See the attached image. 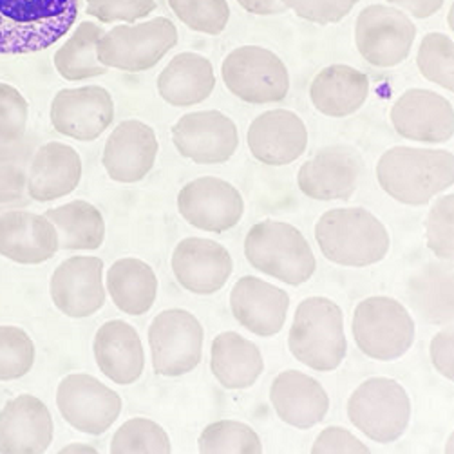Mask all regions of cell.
I'll list each match as a JSON object with an SVG mask.
<instances>
[{
  "instance_id": "48",
  "label": "cell",
  "mask_w": 454,
  "mask_h": 454,
  "mask_svg": "<svg viewBox=\"0 0 454 454\" xmlns=\"http://www.w3.org/2000/svg\"><path fill=\"white\" fill-rule=\"evenodd\" d=\"M386 3L415 19H429L442 10L445 0H386Z\"/></svg>"
},
{
  "instance_id": "45",
  "label": "cell",
  "mask_w": 454,
  "mask_h": 454,
  "mask_svg": "<svg viewBox=\"0 0 454 454\" xmlns=\"http://www.w3.org/2000/svg\"><path fill=\"white\" fill-rule=\"evenodd\" d=\"M313 454H333V452H342V454H368L372 452L370 447L358 440L351 431L339 427V426H332L326 427L319 433V436L315 438L311 450Z\"/></svg>"
},
{
  "instance_id": "20",
  "label": "cell",
  "mask_w": 454,
  "mask_h": 454,
  "mask_svg": "<svg viewBox=\"0 0 454 454\" xmlns=\"http://www.w3.org/2000/svg\"><path fill=\"white\" fill-rule=\"evenodd\" d=\"M160 153L154 129L142 120L120 121L104 147L102 163L116 184H138L153 170Z\"/></svg>"
},
{
  "instance_id": "12",
  "label": "cell",
  "mask_w": 454,
  "mask_h": 454,
  "mask_svg": "<svg viewBox=\"0 0 454 454\" xmlns=\"http://www.w3.org/2000/svg\"><path fill=\"white\" fill-rule=\"evenodd\" d=\"M57 407L74 431L100 436L120 419L123 400L97 377L73 373L64 377L57 387Z\"/></svg>"
},
{
  "instance_id": "18",
  "label": "cell",
  "mask_w": 454,
  "mask_h": 454,
  "mask_svg": "<svg viewBox=\"0 0 454 454\" xmlns=\"http://www.w3.org/2000/svg\"><path fill=\"white\" fill-rule=\"evenodd\" d=\"M391 125L400 138L419 144H447L454 136L452 102L429 89H407L391 107Z\"/></svg>"
},
{
  "instance_id": "27",
  "label": "cell",
  "mask_w": 454,
  "mask_h": 454,
  "mask_svg": "<svg viewBox=\"0 0 454 454\" xmlns=\"http://www.w3.org/2000/svg\"><path fill=\"white\" fill-rule=\"evenodd\" d=\"M97 366L106 379L118 386L138 382L145 372V349L140 333L125 321L102 325L93 340Z\"/></svg>"
},
{
  "instance_id": "41",
  "label": "cell",
  "mask_w": 454,
  "mask_h": 454,
  "mask_svg": "<svg viewBox=\"0 0 454 454\" xmlns=\"http://www.w3.org/2000/svg\"><path fill=\"white\" fill-rule=\"evenodd\" d=\"M85 12L100 24H134L149 17L156 8V0H85Z\"/></svg>"
},
{
  "instance_id": "19",
  "label": "cell",
  "mask_w": 454,
  "mask_h": 454,
  "mask_svg": "<svg viewBox=\"0 0 454 454\" xmlns=\"http://www.w3.org/2000/svg\"><path fill=\"white\" fill-rule=\"evenodd\" d=\"M177 285L194 295H214L234 274V259L221 243L207 238L181 239L170 257Z\"/></svg>"
},
{
  "instance_id": "11",
  "label": "cell",
  "mask_w": 454,
  "mask_h": 454,
  "mask_svg": "<svg viewBox=\"0 0 454 454\" xmlns=\"http://www.w3.org/2000/svg\"><path fill=\"white\" fill-rule=\"evenodd\" d=\"M417 26L411 17L389 4H372L355 20V45L370 66L391 69L411 55Z\"/></svg>"
},
{
  "instance_id": "49",
  "label": "cell",
  "mask_w": 454,
  "mask_h": 454,
  "mask_svg": "<svg viewBox=\"0 0 454 454\" xmlns=\"http://www.w3.org/2000/svg\"><path fill=\"white\" fill-rule=\"evenodd\" d=\"M236 3L252 15L259 17H271V15H283L288 10L281 0H236Z\"/></svg>"
},
{
  "instance_id": "35",
  "label": "cell",
  "mask_w": 454,
  "mask_h": 454,
  "mask_svg": "<svg viewBox=\"0 0 454 454\" xmlns=\"http://www.w3.org/2000/svg\"><path fill=\"white\" fill-rule=\"evenodd\" d=\"M109 450L113 454H168L172 442L158 422L134 417L116 429Z\"/></svg>"
},
{
  "instance_id": "15",
  "label": "cell",
  "mask_w": 454,
  "mask_h": 454,
  "mask_svg": "<svg viewBox=\"0 0 454 454\" xmlns=\"http://www.w3.org/2000/svg\"><path fill=\"white\" fill-rule=\"evenodd\" d=\"M364 174V158L349 145H328L299 167V191L315 201H346L353 198Z\"/></svg>"
},
{
  "instance_id": "7",
  "label": "cell",
  "mask_w": 454,
  "mask_h": 454,
  "mask_svg": "<svg viewBox=\"0 0 454 454\" xmlns=\"http://www.w3.org/2000/svg\"><path fill=\"white\" fill-rule=\"evenodd\" d=\"M348 419L370 440L387 445L400 440L411 422V398L395 379L372 377L348 398Z\"/></svg>"
},
{
  "instance_id": "24",
  "label": "cell",
  "mask_w": 454,
  "mask_h": 454,
  "mask_svg": "<svg viewBox=\"0 0 454 454\" xmlns=\"http://www.w3.org/2000/svg\"><path fill=\"white\" fill-rule=\"evenodd\" d=\"M60 250L55 224L43 214L15 208L0 214V255L24 266L53 259Z\"/></svg>"
},
{
  "instance_id": "39",
  "label": "cell",
  "mask_w": 454,
  "mask_h": 454,
  "mask_svg": "<svg viewBox=\"0 0 454 454\" xmlns=\"http://www.w3.org/2000/svg\"><path fill=\"white\" fill-rule=\"evenodd\" d=\"M167 3L181 22L203 35H221L231 20V6L226 0H167Z\"/></svg>"
},
{
  "instance_id": "32",
  "label": "cell",
  "mask_w": 454,
  "mask_h": 454,
  "mask_svg": "<svg viewBox=\"0 0 454 454\" xmlns=\"http://www.w3.org/2000/svg\"><path fill=\"white\" fill-rule=\"evenodd\" d=\"M407 301L422 321L452 325V261L427 262L407 281Z\"/></svg>"
},
{
  "instance_id": "33",
  "label": "cell",
  "mask_w": 454,
  "mask_h": 454,
  "mask_svg": "<svg viewBox=\"0 0 454 454\" xmlns=\"http://www.w3.org/2000/svg\"><path fill=\"white\" fill-rule=\"evenodd\" d=\"M43 215L55 224L60 250H98L106 243V219L93 203L85 200L48 208Z\"/></svg>"
},
{
  "instance_id": "5",
  "label": "cell",
  "mask_w": 454,
  "mask_h": 454,
  "mask_svg": "<svg viewBox=\"0 0 454 454\" xmlns=\"http://www.w3.org/2000/svg\"><path fill=\"white\" fill-rule=\"evenodd\" d=\"M245 257L261 274L288 286L308 283L317 271V259L304 234L276 219H262L252 226L245 238Z\"/></svg>"
},
{
  "instance_id": "44",
  "label": "cell",
  "mask_w": 454,
  "mask_h": 454,
  "mask_svg": "<svg viewBox=\"0 0 454 454\" xmlns=\"http://www.w3.org/2000/svg\"><path fill=\"white\" fill-rule=\"evenodd\" d=\"M29 203L27 168L19 165H0V214L26 208Z\"/></svg>"
},
{
  "instance_id": "40",
  "label": "cell",
  "mask_w": 454,
  "mask_h": 454,
  "mask_svg": "<svg viewBox=\"0 0 454 454\" xmlns=\"http://www.w3.org/2000/svg\"><path fill=\"white\" fill-rule=\"evenodd\" d=\"M426 243L431 254L440 261H452L454 257V196H436L426 221Z\"/></svg>"
},
{
  "instance_id": "30",
  "label": "cell",
  "mask_w": 454,
  "mask_h": 454,
  "mask_svg": "<svg viewBox=\"0 0 454 454\" xmlns=\"http://www.w3.org/2000/svg\"><path fill=\"white\" fill-rule=\"evenodd\" d=\"M210 372L232 391L252 387L264 373V358L257 344L236 332L219 333L210 346Z\"/></svg>"
},
{
  "instance_id": "38",
  "label": "cell",
  "mask_w": 454,
  "mask_h": 454,
  "mask_svg": "<svg viewBox=\"0 0 454 454\" xmlns=\"http://www.w3.org/2000/svg\"><path fill=\"white\" fill-rule=\"evenodd\" d=\"M35 358V342L26 330L0 326V382L24 379L33 370Z\"/></svg>"
},
{
  "instance_id": "37",
  "label": "cell",
  "mask_w": 454,
  "mask_h": 454,
  "mask_svg": "<svg viewBox=\"0 0 454 454\" xmlns=\"http://www.w3.org/2000/svg\"><path fill=\"white\" fill-rule=\"evenodd\" d=\"M417 67L420 74L442 89L454 90V42L445 33H427L420 40L417 53Z\"/></svg>"
},
{
  "instance_id": "36",
  "label": "cell",
  "mask_w": 454,
  "mask_h": 454,
  "mask_svg": "<svg viewBox=\"0 0 454 454\" xmlns=\"http://www.w3.org/2000/svg\"><path fill=\"white\" fill-rule=\"evenodd\" d=\"M198 450L205 454L215 452H239V454H261L262 442L259 434L247 424L238 420H219L208 424L200 438Z\"/></svg>"
},
{
  "instance_id": "13",
  "label": "cell",
  "mask_w": 454,
  "mask_h": 454,
  "mask_svg": "<svg viewBox=\"0 0 454 454\" xmlns=\"http://www.w3.org/2000/svg\"><path fill=\"white\" fill-rule=\"evenodd\" d=\"M177 212L198 231L224 234L241 223L245 200L231 181L217 176H201L181 187Z\"/></svg>"
},
{
  "instance_id": "9",
  "label": "cell",
  "mask_w": 454,
  "mask_h": 454,
  "mask_svg": "<svg viewBox=\"0 0 454 454\" xmlns=\"http://www.w3.org/2000/svg\"><path fill=\"white\" fill-rule=\"evenodd\" d=\"M223 83L245 104H279L290 93V73L279 55L261 45H239L221 64Z\"/></svg>"
},
{
  "instance_id": "3",
  "label": "cell",
  "mask_w": 454,
  "mask_h": 454,
  "mask_svg": "<svg viewBox=\"0 0 454 454\" xmlns=\"http://www.w3.org/2000/svg\"><path fill=\"white\" fill-rule=\"evenodd\" d=\"M80 0H0V55H31L64 38Z\"/></svg>"
},
{
  "instance_id": "8",
  "label": "cell",
  "mask_w": 454,
  "mask_h": 454,
  "mask_svg": "<svg viewBox=\"0 0 454 454\" xmlns=\"http://www.w3.org/2000/svg\"><path fill=\"white\" fill-rule=\"evenodd\" d=\"M177 27L167 17L144 22L116 24L98 43V60L107 69L142 73L156 67L176 48Z\"/></svg>"
},
{
  "instance_id": "14",
  "label": "cell",
  "mask_w": 454,
  "mask_h": 454,
  "mask_svg": "<svg viewBox=\"0 0 454 454\" xmlns=\"http://www.w3.org/2000/svg\"><path fill=\"white\" fill-rule=\"evenodd\" d=\"M176 151L198 165H221L239 149V129L221 111H194L181 116L172 127Z\"/></svg>"
},
{
  "instance_id": "1",
  "label": "cell",
  "mask_w": 454,
  "mask_h": 454,
  "mask_svg": "<svg viewBox=\"0 0 454 454\" xmlns=\"http://www.w3.org/2000/svg\"><path fill=\"white\" fill-rule=\"evenodd\" d=\"M380 189L407 207H424L454 185V156L445 149L391 147L377 163Z\"/></svg>"
},
{
  "instance_id": "42",
  "label": "cell",
  "mask_w": 454,
  "mask_h": 454,
  "mask_svg": "<svg viewBox=\"0 0 454 454\" xmlns=\"http://www.w3.org/2000/svg\"><path fill=\"white\" fill-rule=\"evenodd\" d=\"M288 12L299 19L317 24L332 26L342 22L362 0H281Z\"/></svg>"
},
{
  "instance_id": "22",
  "label": "cell",
  "mask_w": 454,
  "mask_h": 454,
  "mask_svg": "<svg viewBox=\"0 0 454 454\" xmlns=\"http://www.w3.org/2000/svg\"><path fill=\"white\" fill-rule=\"evenodd\" d=\"M55 422L38 396L22 393L0 410V452L42 454L53 443Z\"/></svg>"
},
{
  "instance_id": "16",
  "label": "cell",
  "mask_w": 454,
  "mask_h": 454,
  "mask_svg": "<svg viewBox=\"0 0 454 454\" xmlns=\"http://www.w3.org/2000/svg\"><path fill=\"white\" fill-rule=\"evenodd\" d=\"M114 100L102 85L62 89L50 107V120L57 132L76 142H95L113 125Z\"/></svg>"
},
{
  "instance_id": "23",
  "label": "cell",
  "mask_w": 454,
  "mask_h": 454,
  "mask_svg": "<svg viewBox=\"0 0 454 454\" xmlns=\"http://www.w3.org/2000/svg\"><path fill=\"white\" fill-rule=\"evenodd\" d=\"M234 319L252 335L270 339L281 333L290 309V295L261 278L245 276L231 292Z\"/></svg>"
},
{
  "instance_id": "21",
  "label": "cell",
  "mask_w": 454,
  "mask_h": 454,
  "mask_svg": "<svg viewBox=\"0 0 454 454\" xmlns=\"http://www.w3.org/2000/svg\"><path fill=\"white\" fill-rule=\"evenodd\" d=\"M247 144L259 163L285 167L306 153L308 127L294 111L271 109L254 118L247 132Z\"/></svg>"
},
{
  "instance_id": "43",
  "label": "cell",
  "mask_w": 454,
  "mask_h": 454,
  "mask_svg": "<svg viewBox=\"0 0 454 454\" xmlns=\"http://www.w3.org/2000/svg\"><path fill=\"white\" fill-rule=\"evenodd\" d=\"M35 144L27 136V127L10 120H0V165H29Z\"/></svg>"
},
{
  "instance_id": "29",
  "label": "cell",
  "mask_w": 454,
  "mask_h": 454,
  "mask_svg": "<svg viewBox=\"0 0 454 454\" xmlns=\"http://www.w3.org/2000/svg\"><path fill=\"white\" fill-rule=\"evenodd\" d=\"M156 87L161 100L172 107L203 104L215 89L214 66L200 53H177L160 73Z\"/></svg>"
},
{
  "instance_id": "34",
  "label": "cell",
  "mask_w": 454,
  "mask_h": 454,
  "mask_svg": "<svg viewBox=\"0 0 454 454\" xmlns=\"http://www.w3.org/2000/svg\"><path fill=\"white\" fill-rule=\"evenodd\" d=\"M106 29L98 22H80L71 36L60 45L53 57L55 69L67 82H82L104 76L109 69L98 60V43Z\"/></svg>"
},
{
  "instance_id": "6",
  "label": "cell",
  "mask_w": 454,
  "mask_h": 454,
  "mask_svg": "<svg viewBox=\"0 0 454 454\" xmlns=\"http://www.w3.org/2000/svg\"><path fill=\"white\" fill-rule=\"evenodd\" d=\"M351 333L358 349L380 362L402 358L413 348L417 325L411 311L387 295L360 301L353 311Z\"/></svg>"
},
{
  "instance_id": "2",
  "label": "cell",
  "mask_w": 454,
  "mask_h": 454,
  "mask_svg": "<svg viewBox=\"0 0 454 454\" xmlns=\"http://www.w3.org/2000/svg\"><path fill=\"white\" fill-rule=\"evenodd\" d=\"M315 241L330 262L348 268L373 266L391 250L386 224L362 207L326 210L315 223Z\"/></svg>"
},
{
  "instance_id": "10",
  "label": "cell",
  "mask_w": 454,
  "mask_h": 454,
  "mask_svg": "<svg viewBox=\"0 0 454 454\" xmlns=\"http://www.w3.org/2000/svg\"><path fill=\"white\" fill-rule=\"evenodd\" d=\"M153 370L165 379L192 373L203 356L205 330L198 317L184 308L160 311L147 333Z\"/></svg>"
},
{
  "instance_id": "28",
  "label": "cell",
  "mask_w": 454,
  "mask_h": 454,
  "mask_svg": "<svg viewBox=\"0 0 454 454\" xmlns=\"http://www.w3.org/2000/svg\"><path fill=\"white\" fill-rule=\"evenodd\" d=\"M370 78L346 64H333L317 73L309 83L313 107L330 118H348L362 109L370 97Z\"/></svg>"
},
{
  "instance_id": "4",
  "label": "cell",
  "mask_w": 454,
  "mask_h": 454,
  "mask_svg": "<svg viewBox=\"0 0 454 454\" xmlns=\"http://www.w3.org/2000/svg\"><path fill=\"white\" fill-rule=\"evenodd\" d=\"M288 349L313 372L330 373L340 368L348 355L342 308L323 295L301 301L290 326Z\"/></svg>"
},
{
  "instance_id": "31",
  "label": "cell",
  "mask_w": 454,
  "mask_h": 454,
  "mask_svg": "<svg viewBox=\"0 0 454 454\" xmlns=\"http://www.w3.org/2000/svg\"><path fill=\"white\" fill-rule=\"evenodd\" d=\"M160 281L149 262L138 257H121L106 276V292L114 306L130 317H142L158 299Z\"/></svg>"
},
{
  "instance_id": "46",
  "label": "cell",
  "mask_w": 454,
  "mask_h": 454,
  "mask_svg": "<svg viewBox=\"0 0 454 454\" xmlns=\"http://www.w3.org/2000/svg\"><path fill=\"white\" fill-rule=\"evenodd\" d=\"M454 332L452 325L440 330L429 344V356L433 368L449 382L454 380Z\"/></svg>"
},
{
  "instance_id": "17",
  "label": "cell",
  "mask_w": 454,
  "mask_h": 454,
  "mask_svg": "<svg viewBox=\"0 0 454 454\" xmlns=\"http://www.w3.org/2000/svg\"><path fill=\"white\" fill-rule=\"evenodd\" d=\"M55 308L71 319L97 315L107 301L104 261L97 255H73L62 261L50 279Z\"/></svg>"
},
{
  "instance_id": "26",
  "label": "cell",
  "mask_w": 454,
  "mask_h": 454,
  "mask_svg": "<svg viewBox=\"0 0 454 454\" xmlns=\"http://www.w3.org/2000/svg\"><path fill=\"white\" fill-rule=\"evenodd\" d=\"M82 172L74 147L62 142L38 145L27 165V196L35 203L59 201L76 191Z\"/></svg>"
},
{
  "instance_id": "47",
  "label": "cell",
  "mask_w": 454,
  "mask_h": 454,
  "mask_svg": "<svg viewBox=\"0 0 454 454\" xmlns=\"http://www.w3.org/2000/svg\"><path fill=\"white\" fill-rule=\"evenodd\" d=\"M0 120H10L27 127L29 104L20 90L6 82H0Z\"/></svg>"
},
{
  "instance_id": "50",
  "label": "cell",
  "mask_w": 454,
  "mask_h": 454,
  "mask_svg": "<svg viewBox=\"0 0 454 454\" xmlns=\"http://www.w3.org/2000/svg\"><path fill=\"white\" fill-rule=\"evenodd\" d=\"M60 454H71V452H87V454H97L98 450L93 445H87V443H69L64 445L60 450Z\"/></svg>"
},
{
  "instance_id": "25",
  "label": "cell",
  "mask_w": 454,
  "mask_h": 454,
  "mask_svg": "<svg viewBox=\"0 0 454 454\" xmlns=\"http://www.w3.org/2000/svg\"><path fill=\"white\" fill-rule=\"evenodd\" d=\"M270 402L276 415L299 431L319 426L330 411V396L325 386L297 370L281 372L270 386Z\"/></svg>"
}]
</instances>
